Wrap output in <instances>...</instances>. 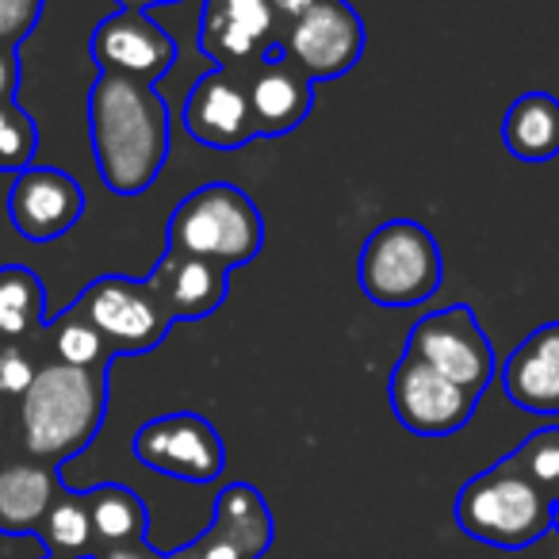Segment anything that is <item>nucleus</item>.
Here are the masks:
<instances>
[{
  "instance_id": "7ed1b4c3",
  "label": "nucleus",
  "mask_w": 559,
  "mask_h": 559,
  "mask_svg": "<svg viewBox=\"0 0 559 559\" xmlns=\"http://www.w3.org/2000/svg\"><path fill=\"white\" fill-rule=\"evenodd\" d=\"M456 525L495 548H528L556 528V498H548L510 456L467 479L456 495Z\"/></svg>"
},
{
  "instance_id": "423d86ee",
  "label": "nucleus",
  "mask_w": 559,
  "mask_h": 559,
  "mask_svg": "<svg viewBox=\"0 0 559 559\" xmlns=\"http://www.w3.org/2000/svg\"><path fill=\"white\" fill-rule=\"evenodd\" d=\"M73 311L96 326V334L108 342L111 357H139L169 337L173 314L165 307L154 280L131 276H96L73 299Z\"/></svg>"
},
{
  "instance_id": "9d476101",
  "label": "nucleus",
  "mask_w": 559,
  "mask_h": 559,
  "mask_svg": "<svg viewBox=\"0 0 559 559\" xmlns=\"http://www.w3.org/2000/svg\"><path fill=\"white\" fill-rule=\"evenodd\" d=\"M365 20L349 0H322L319 9L280 27V47L319 85L349 73L365 58Z\"/></svg>"
},
{
  "instance_id": "473e14b6",
  "label": "nucleus",
  "mask_w": 559,
  "mask_h": 559,
  "mask_svg": "<svg viewBox=\"0 0 559 559\" xmlns=\"http://www.w3.org/2000/svg\"><path fill=\"white\" fill-rule=\"evenodd\" d=\"M165 4H177V0H116V9H131V12L165 9Z\"/></svg>"
},
{
  "instance_id": "72a5a7b5",
  "label": "nucleus",
  "mask_w": 559,
  "mask_h": 559,
  "mask_svg": "<svg viewBox=\"0 0 559 559\" xmlns=\"http://www.w3.org/2000/svg\"><path fill=\"white\" fill-rule=\"evenodd\" d=\"M556 528H559V498H556Z\"/></svg>"
},
{
  "instance_id": "f704fd0d",
  "label": "nucleus",
  "mask_w": 559,
  "mask_h": 559,
  "mask_svg": "<svg viewBox=\"0 0 559 559\" xmlns=\"http://www.w3.org/2000/svg\"><path fill=\"white\" fill-rule=\"evenodd\" d=\"M0 426H4V406H0Z\"/></svg>"
},
{
  "instance_id": "20e7f679",
  "label": "nucleus",
  "mask_w": 559,
  "mask_h": 559,
  "mask_svg": "<svg viewBox=\"0 0 559 559\" xmlns=\"http://www.w3.org/2000/svg\"><path fill=\"white\" fill-rule=\"evenodd\" d=\"M444 257L433 230L414 218H391L365 238L357 257V284L365 299L388 311L421 307L441 292Z\"/></svg>"
},
{
  "instance_id": "39448f33",
  "label": "nucleus",
  "mask_w": 559,
  "mask_h": 559,
  "mask_svg": "<svg viewBox=\"0 0 559 559\" xmlns=\"http://www.w3.org/2000/svg\"><path fill=\"white\" fill-rule=\"evenodd\" d=\"M169 249L223 264V269L249 264L264 249L261 207L253 195L226 180L195 188L173 207Z\"/></svg>"
},
{
  "instance_id": "a878e982",
  "label": "nucleus",
  "mask_w": 559,
  "mask_h": 559,
  "mask_svg": "<svg viewBox=\"0 0 559 559\" xmlns=\"http://www.w3.org/2000/svg\"><path fill=\"white\" fill-rule=\"evenodd\" d=\"M510 460L544 490L548 498H559V429H540L525 444L510 452Z\"/></svg>"
},
{
  "instance_id": "dca6fc26",
  "label": "nucleus",
  "mask_w": 559,
  "mask_h": 559,
  "mask_svg": "<svg viewBox=\"0 0 559 559\" xmlns=\"http://www.w3.org/2000/svg\"><path fill=\"white\" fill-rule=\"evenodd\" d=\"M502 391L518 411L559 414V322H544L502 360Z\"/></svg>"
},
{
  "instance_id": "4be33fe9",
  "label": "nucleus",
  "mask_w": 559,
  "mask_h": 559,
  "mask_svg": "<svg viewBox=\"0 0 559 559\" xmlns=\"http://www.w3.org/2000/svg\"><path fill=\"white\" fill-rule=\"evenodd\" d=\"M85 495H88V513H93V540L100 548L146 540V502L131 487L104 483V487H93Z\"/></svg>"
},
{
  "instance_id": "6e6552de",
  "label": "nucleus",
  "mask_w": 559,
  "mask_h": 559,
  "mask_svg": "<svg viewBox=\"0 0 559 559\" xmlns=\"http://www.w3.org/2000/svg\"><path fill=\"white\" fill-rule=\"evenodd\" d=\"M391 414L414 437H452L472 421L479 395L403 349L388 383Z\"/></svg>"
},
{
  "instance_id": "7c9ffc66",
  "label": "nucleus",
  "mask_w": 559,
  "mask_h": 559,
  "mask_svg": "<svg viewBox=\"0 0 559 559\" xmlns=\"http://www.w3.org/2000/svg\"><path fill=\"white\" fill-rule=\"evenodd\" d=\"M272 4V12H276L284 24H292V20H299V16H307L311 9H319L322 0H269Z\"/></svg>"
},
{
  "instance_id": "b1692460",
  "label": "nucleus",
  "mask_w": 559,
  "mask_h": 559,
  "mask_svg": "<svg viewBox=\"0 0 559 559\" xmlns=\"http://www.w3.org/2000/svg\"><path fill=\"white\" fill-rule=\"evenodd\" d=\"M43 330L50 334V349H55V357L62 360V365L111 368V360H116L108 349V342L96 334V326H88L73 307L66 314H58V319H47V326Z\"/></svg>"
},
{
  "instance_id": "4468645a",
  "label": "nucleus",
  "mask_w": 559,
  "mask_h": 559,
  "mask_svg": "<svg viewBox=\"0 0 559 559\" xmlns=\"http://www.w3.org/2000/svg\"><path fill=\"white\" fill-rule=\"evenodd\" d=\"M272 43H280V16L269 0H203L200 50L223 70H253Z\"/></svg>"
},
{
  "instance_id": "5701e85b",
  "label": "nucleus",
  "mask_w": 559,
  "mask_h": 559,
  "mask_svg": "<svg viewBox=\"0 0 559 559\" xmlns=\"http://www.w3.org/2000/svg\"><path fill=\"white\" fill-rule=\"evenodd\" d=\"M39 536L47 540V548L55 551V559H73L93 544V513H88V495L78 490H58L50 502L47 518L39 525Z\"/></svg>"
},
{
  "instance_id": "0eeeda50",
  "label": "nucleus",
  "mask_w": 559,
  "mask_h": 559,
  "mask_svg": "<svg viewBox=\"0 0 559 559\" xmlns=\"http://www.w3.org/2000/svg\"><path fill=\"white\" fill-rule=\"evenodd\" d=\"M406 353L426 360L452 383L483 395L495 380V345L487 342L479 319L467 304H452L421 314L406 337Z\"/></svg>"
},
{
  "instance_id": "ddd939ff",
  "label": "nucleus",
  "mask_w": 559,
  "mask_h": 559,
  "mask_svg": "<svg viewBox=\"0 0 559 559\" xmlns=\"http://www.w3.org/2000/svg\"><path fill=\"white\" fill-rule=\"evenodd\" d=\"M85 215V188L73 173L55 165H32L16 173L9 192V218L20 238L47 246L70 234Z\"/></svg>"
},
{
  "instance_id": "aec40b11",
  "label": "nucleus",
  "mask_w": 559,
  "mask_h": 559,
  "mask_svg": "<svg viewBox=\"0 0 559 559\" xmlns=\"http://www.w3.org/2000/svg\"><path fill=\"white\" fill-rule=\"evenodd\" d=\"M47 326V288L27 264H0V342H20Z\"/></svg>"
},
{
  "instance_id": "1a4fd4ad",
  "label": "nucleus",
  "mask_w": 559,
  "mask_h": 559,
  "mask_svg": "<svg viewBox=\"0 0 559 559\" xmlns=\"http://www.w3.org/2000/svg\"><path fill=\"white\" fill-rule=\"evenodd\" d=\"M131 449L142 467L185 483H215L226 467V444L218 429L192 411L150 418L134 433Z\"/></svg>"
},
{
  "instance_id": "bb28decb",
  "label": "nucleus",
  "mask_w": 559,
  "mask_h": 559,
  "mask_svg": "<svg viewBox=\"0 0 559 559\" xmlns=\"http://www.w3.org/2000/svg\"><path fill=\"white\" fill-rule=\"evenodd\" d=\"M47 0H0V47L20 50V43L39 27Z\"/></svg>"
},
{
  "instance_id": "f257e3e1",
  "label": "nucleus",
  "mask_w": 559,
  "mask_h": 559,
  "mask_svg": "<svg viewBox=\"0 0 559 559\" xmlns=\"http://www.w3.org/2000/svg\"><path fill=\"white\" fill-rule=\"evenodd\" d=\"M88 142L111 195H142L169 162L173 116L157 88L100 73L85 100Z\"/></svg>"
},
{
  "instance_id": "6ab92c4d",
  "label": "nucleus",
  "mask_w": 559,
  "mask_h": 559,
  "mask_svg": "<svg viewBox=\"0 0 559 559\" xmlns=\"http://www.w3.org/2000/svg\"><path fill=\"white\" fill-rule=\"evenodd\" d=\"M502 142L510 157L540 165L559 157V100L551 93H521L502 116Z\"/></svg>"
},
{
  "instance_id": "a211bd4d",
  "label": "nucleus",
  "mask_w": 559,
  "mask_h": 559,
  "mask_svg": "<svg viewBox=\"0 0 559 559\" xmlns=\"http://www.w3.org/2000/svg\"><path fill=\"white\" fill-rule=\"evenodd\" d=\"M55 495H58V475L50 464H39V460L4 464L0 467V533L4 536L39 533Z\"/></svg>"
},
{
  "instance_id": "f03ea898",
  "label": "nucleus",
  "mask_w": 559,
  "mask_h": 559,
  "mask_svg": "<svg viewBox=\"0 0 559 559\" xmlns=\"http://www.w3.org/2000/svg\"><path fill=\"white\" fill-rule=\"evenodd\" d=\"M111 368L39 365L32 388L20 395V437L39 464H70L96 441L108 414Z\"/></svg>"
},
{
  "instance_id": "c85d7f7f",
  "label": "nucleus",
  "mask_w": 559,
  "mask_h": 559,
  "mask_svg": "<svg viewBox=\"0 0 559 559\" xmlns=\"http://www.w3.org/2000/svg\"><path fill=\"white\" fill-rule=\"evenodd\" d=\"M185 559H253V556H249L238 540L218 533V528H207V533L195 540V548L185 551Z\"/></svg>"
},
{
  "instance_id": "cd10ccee",
  "label": "nucleus",
  "mask_w": 559,
  "mask_h": 559,
  "mask_svg": "<svg viewBox=\"0 0 559 559\" xmlns=\"http://www.w3.org/2000/svg\"><path fill=\"white\" fill-rule=\"evenodd\" d=\"M35 360L20 342H0V395H24L35 380Z\"/></svg>"
},
{
  "instance_id": "393cba45",
  "label": "nucleus",
  "mask_w": 559,
  "mask_h": 559,
  "mask_svg": "<svg viewBox=\"0 0 559 559\" xmlns=\"http://www.w3.org/2000/svg\"><path fill=\"white\" fill-rule=\"evenodd\" d=\"M39 154V127L20 100L0 108V173H24Z\"/></svg>"
},
{
  "instance_id": "2eb2a0df",
  "label": "nucleus",
  "mask_w": 559,
  "mask_h": 559,
  "mask_svg": "<svg viewBox=\"0 0 559 559\" xmlns=\"http://www.w3.org/2000/svg\"><path fill=\"white\" fill-rule=\"evenodd\" d=\"M249 104H253L257 139H280L311 119L314 81L288 58V50L272 43L269 55L249 70Z\"/></svg>"
},
{
  "instance_id": "f3484780",
  "label": "nucleus",
  "mask_w": 559,
  "mask_h": 559,
  "mask_svg": "<svg viewBox=\"0 0 559 559\" xmlns=\"http://www.w3.org/2000/svg\"><path fill=\"white\" fill-rule=\"evenodd\" d=\"M150 280H154V288L162 292L165 307H169V314L177 322L211 319L230 296V269L177 253V249H165V257L150 272Z\"/></svg>"
},
{
  "instance_id": "9b49d317",
  "label": "nucleus",
  "mask_w": 559,
  "mask_h": 559,
  "mask_svg": "<svg viewBox=\"0 0 559 559\" xmlns=\"http://www.w3.org/2000/svg\"><path fill=\"white\" fill-rule=\"evenodd\" d=\"M177 39L150 12L116 9L88 35V58L100 73L154 88L177 66Z\"/></svg>"
},
{
  "instance_id": "412c9836",
  "label": "nucleus",
  "mask_w": 559,
  "mask_h": 559,
  "mask_svg": "<svg viewBox=\"0 0 559 559\" xmlns=\"http://www.w3.org/2000/svg\"><path fill=\"white\" fill-rule=\"evenodd\" d=\"M211 528H218L223 536L238 540L253 559H261L264 548L272 544V513H269V506H264L261 490L249 487V483H230V487L215 498Z\"/></svg>"
},
{
  "instance_id": "f8f14e48",
  "label": "nucleus",
  "mask_w": 559,
  "mask_h": 559,
  "mask_svg": "<svg viewBox=\"0 0 559 559\" xmlns=\"http://www.w3.org/2000/svg\"><path fill=\"white\" fill-rule=\"evenodd\" d=\"M185 131L192 142L218 154L249 146L257 139L253 104H249V70L211 66L185 96Z\"/></svg>"
},
{
  "instance_id": "2f4dec72",
  "label": "nucleus",
  "mask_w": 559,
  "mask_h": 559,
  "mask_svg": "<svg viewBox=\"0 0 559 559\" xmlns=\"http://www.w3.org/2000/svg\"><path fill=\"white\" fill-rule=\"evenodd\" d=\"M93 559H157V556H150L142 544H119V548H100Z\"/></svg>"
},
{
  "instance_id": "c756f323",
  "label": "nucleus",
  "mask_w": 559,
  "mask_h": 559,
  "mask_svg": "<svg viewBox=\"0 0 559 559\" xmlns=\"http://www.w3.org/2000/svg\"><path fill=\"white\" fill-rule=\"evenodd\" d=\"M12 100H20V55L0 50V108Z\"/></svg>"
}]
</instances>
